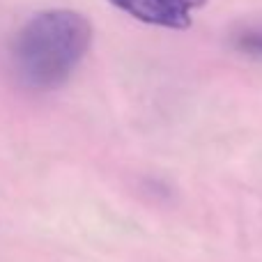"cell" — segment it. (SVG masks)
Wrapping results in <instances>:
<instances>
[{
  "instance_id": "obj_2",
  "label": "cell",
  "mask_w": 262,
  "mask_h": 262,
  "mask_svg": "<svg viewBox=\"0 0 262 262\" xmlns=\"http://www.w3.org/2000/svg\"><path fill=\"white\" fill-rule=\"evenodd\" d=\"M108 3L149 26L182 30L191 26V12L203 7L207 0H108Z\"/></svg>"
},
{
  "instance_id": "obj_1",
  "label": "cell",
  "mask_w": 262,
  "mask_h": 262,
  "mask_svg": "<svg viewBox=\"0 0 262 262\" xmlns=\"http://www.w3.org/2000/svg\"><path fill=\"white\" fill-rule=\"evenodd\" d=\"M92 44V26L72 9H49L32 16L14 37L9 64L16 83L32 92L64 85Z\"/></svg>"
},
{
  "instance_id": "obj_3",
  "label": "cell",
  "mask_w": 262,
  "mask_h": 262,
  "mask_svg": "<svg viewBox=\"0 0 262 262\" xmlns=\"http://www.w3.org/2000/svg\"><path fill=\"white\" fill-rule=\"evenodd\" d=\"M235 49L251 58H262V28H246L235 35Z\"/></svg>"
}]
</instances>
